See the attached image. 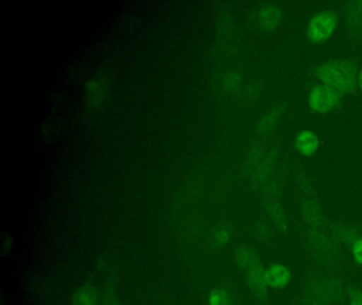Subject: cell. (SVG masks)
<instances>
[{
    "label": "cell",
    "instance_id": "12",
    "mask_svg": "<svg viewBox=\"0 0 362 305\" xmlns=\"http://www.w3.org/2000/svg\"><path fill=\"white\" fill-rule=\"evenodd\" d=\"M281 8L276 4H264L259 11L258 21L260 27L266 31H273L281 25Z\"/></svg>",
    "mask_w": 362,
    "mask_h": 305
},
{
    "label": "cell",
    "instance_id": "21",
    "mask_svg": "<svg viewBox=\"0 0 362 305\" xmlns=\"http://www.w3.org/2000/svg\"><path fill=\"white\" fill-rule=\"evenodd\" d=\"M346 305H362V289L357 287L347 288Z\"/></svg>",
    "mask_w": 362,
    "mask_h": 305
},
{
    "label": "cell",
    "instance_id": "6",
    "mask_svg": "<svg viewBox=\"0 0 362 305\" xmlns=\"http://www.w3.org/2000/svg\"><path fill=\"white\" fill-rule=\"evenodd\" d=\"M341 93L332 87L325 84L317 85L309 93L308 103L313 112L327 114L338 105Z\"/></svg>",
    "mask_w": 362,
    "mask_h": 305
},
{
    "label": "cell",
    "instance_id": "2",
    "mask_svg": "<svg viewBox=\"0 0 362 305\" xmlns=\"http://www.w3.org/2000/svg\"><path fill=\"white\" fill-rule=\"evenodd\" d=\"M315 76L323 84L338 90L341 95H349L358 85L357 67L346 59L328 61L315 68Z\"/></svg>",
    "mask_w": 362,
    "mask_h": 305
},
{
    "label": "cell",
    "instance_id": "23",
    "mask_svg": "<svg viewBox=\"0 0 362 305\" xmlns=\"http://www.w3.org/2000/svg\"><path fill=\"white\" fill-rule=\"evenodd\" d=\"M351 256L354 262L359 267H362V237L354 243L351 248Z\"/></svg>",
    "mask_w": 362,
    "mask_h": 305
},
{
    "label": "cell",
    "instance_id": "9",
    "mask_svg": "<svg viewBox=\"0 0 362 305\" xmlns=\"http://www.w3.org/2000/svg\"><path fill=\"white\" fill-rule=\"evenodd\" d=\"M266 275L271 289H284L289 285L292 280L291 269L281 263H274L267 267Z\"/></svg>",
    "mask_w": 362,
    "mask_h": 305
},
{
    "label": "cell",
    "instance_id": "27",
    "mask_svg": "<svg viewBox=\"0 0 362 305\" xmlns=\"http://www.w3.org/2000/svg\"><path fill=\"white\" fill-rule=\"evenodd\" d=\"M338 305H346V304H343V303H342V304H338Z\"/></svg>",
    "mask_w": 362,
    "mask_h": 305
},
{
    "label": "cell",
    "instance_id": "15",
    "mask_svg": "<svg viewBox=\"0 0 362 305\" xmlns=\"http://www.w3.org/2000/svg\"><path fill=\"white\" fill-rule=\"evenodd\" d=\"M347 25L351 31H358L362 28V1H351L347 4L346 11Z\"/></svg>",
    "mask_w": 362,
    "mask_h": 305
},
{
    "label": "cell",
    "instance_id": "3",
    "mask_svg": "<svg viewBox=\"0 0 362 305\" xmlns=\"http://www.w3.org/2000/svg\"><path fill=\"white\" fill-rule=\"evenodd\" d=\"M307 250L311 258L326 270H337L341 264L338 244L321 229L307 228L305 232Z\"/></svg>",
    "mask_w": 362,
    "mask_h": 305
},
{
    "label": "cell",
    "instance_id": "19",
    "mask_svg": "<svg viewBox=\"0 0 362 305\" xmlns=\"http://www.w3.org/2000/svg\"><path fill=\"white\" fill-rule=\"evenodd\" d=\"M209 305H234V298L226 288H217L209 294Z\"/></svg>",
    "mask_w": 362,
    "mask_h": 305
},
{
    "label": "cell",
    "instance_id": "14",
    "mask_svg": "<svg viewBox=\"0 0 362 305\" xmlns=\"http://www.w3.org/2000/svg\"><path fill=\"white\" fill-rule=\"evenodd\" d=\"M258 258H259V254L247 246H239L235 252V261H236L237 266L243 271H247Z\"/></svg>",
    "mask_w": 362,
    "mask_h": 305
},
{
    "label": "cell",
    "instance_id": "22",
    "mask_svg": "<svg viewBox=\"0 0 362 305\" xmlns=\"http://www.w3.org/2000/svg\"><path fill=\"white\" fill-rule=\"evenodd\" d=\"M230 233L228 229H218L213 237L214 244H215L216 246H219V247L220 246H224L228 241H230Z\"/></svg>",
    "mask_w": 362,
    "mask_h": 305
},
{
    "label": "cell",
    "instance_id": "25",
    "mask_svg": "<svg viewBox=\"0 0 362 305\" xmlns=\"http://www.w3.org/2000/svg\"><path fill=\"white\" fill-rule=\"evenodd\" d=\"M258 234H259L260 239H264V241H268L271 237L270 229H269L266 224L259 225Z\"/></svg>",
    "mask_w": 362,
    "mask_h": 305
},
{
    "label": "cell",
    "instance_id": "24",
    "mask_svg": "<svg viewBox=\"0 0 362 305\" xmlns=\"http://www.w3.org/2000/svg\"><path fill=\"white\" fill-rule=\"evenodd\" d=\"M223 84L228 90H235L240 84V76L234 72H230L224 78Z\"/></svg>",
    "mask_w": 362,
    "mask_h": 305
},
{
    "label": "cell",
    "instance_id": "18",
    "mask_svg": "<svg viewBox=\"0 0 362 305\" xmlns=\"http://www.w3.org/2000/svg\"><path fill=\"white\" fill-rule=\"evenodd\" d=\"M97 300V292L93 286H84L80 288L73 298L74 305H95Z\"/></svg>",
    "mask_w": 362,
    "mask_h": 305
},
{
    "label": "cell",
    "instance_id": "16",
    "mask_svg": "<svg viewBox=\"0 0 362 305\" xmlns=\"http://www.w3.org/2000/svg\"><path fill=\"white\" fill-rule=\"evenodd\" d=\"M88 101L93 106L100 105L105 93V82L100 78H93L86 83Z\"/></svg>",
    "mask_w": 362,
    "mask_h": 305
},
{
    "label": "cell",
    "instance_id": "1",
    "mask_svg": "<svg viewBox=\"0 0 362 305\" xmlns=\"http://www.w3.org/2000/svg\"><path fill=\"white\" fill-rule=\"evenodd\" d=\"M346 288L340 277L324 271H313L305 282L303 305L342 304Z\"/></svg>",
    "mask_w": 362,
    "mask_h": 305
},
{
    "label": "cell",
    "instance_id": "26",
    "mask_svg": "<svg viewBox=\"0 0 362 305\" xmlns=\"http://www.w3.org/2000/svg\"><path fill=\"white\" fill-rule=\"evenodd\" d=\"M358 86H359L360 90L362 92V68L359 73H358Z\"/></svg>",
    "mask_w": 362,
    "mask_h": 305
},
{
    "label": "cell",
    "instance_id": "17",
    "mask_svg": "<svg viewBox=\"0 0 362 305\" xmlns=\"http://www.w3.org/2000/svg\"><path fill=\"white\" fill-rule=\"evenodd\" d=\"M281 108H274V109L270 110V112H266L264 116L260 119L258 122V131L260 133H267L274 128L275 125L281 118Z\"/></svg>",
    "mask_w": 362,
    "mask_h": 305
},
{
    "label": "cell",
    "instance_id": "5",
    "mask_svg": "<svg viewBox=\"0 0 362 305\" xmlns=\"http://www.w3.org/2000/svg\"><path fill=\"white\" fill-rule=\"evenodd\" d=\"M337 21V14L332 11H323L315 15L307 27V37L313 44H322L334 33Z\"/></svg>",
    "mask_w": 362,
    "mask_h": 305
},
{
    "label": "cell",
    "instance_id": "20",
    "mask_svg": "<svg viewBox=\"0 0 362 305\" xmlns=\"http://www.w3.org/2000/svg\"><path fill=\"white\" fill-rule=\"evenodd\" d=\"M260 192L264 197V199L281 198V186L276 180L272 178L260 188Z\"/></svg>",
    "mask_w": 362,
    "mask_h": 305
},
{
    "label": "cell",
    "instance_id": "10",
    "mask_svg": "<svg viewBox=\"0 0 362 305\" xmlns=\"http://www.w3.org/2000/svg\"><path fill=\"white\" fill-rule=\"evenodd\" d=\"M264 210L271 224L281 231L287 232L288 218L281 198L264 199Z\"/></svg>",
    "mask_w": 362,
    "mask_h": 305
},
{
    "label": "cell",
    "instance_id": "4",
    "mask_svg": "<svg viewBox=\"0 0 362 305\" xmlns=\"http://www.w3.org/2000/svg\"><path fill=\"white\" fill-rule=\"evenodd\" d=\"M276 162V154L271 146L267 144L255 146L247 159V173L252 184L262 188L269 180L272 179Z\"/></svg>",
    "mask_w": 362,
    "mask_h": 305
},
{
    "label": "cell",
    "instance_id": "7",
    "mask_svg": "<svg viewBox=\"0 0 362 305\" xmlns=\"http://www.w3.org/2000/svg\"><path fill=\"white\" fill-rule=\"evenodd\" d=\"M267 267L264 266L262 258H257L249 269L247 273V283L250 292L254 294L259 302L264 303L268 300L269 287L266 275Z\"/></svg>",
    "mask_w": 362,
    "mask_h": 305
},
{
    "label": "cell",
    "instance_id": "8",
    "mask_svg": "<svg viewBox=\"0 0 362 305\" xmlns=\"http://www.w3.org/2000/svg\"><path fill=\"white\" fill-rule=\"evenodd\" d=\"M300 215L306 224L307 228L321 229L325 226V216L320 203L308 197L300 205Z\"/></svg>",
    "mask_w": 362,
    "mask_h": 305
},
{
    "label": "cell",
    "instance_id": "11",
    "mask_svg": "<svg viewBox=\"0 0 362 305\" xmlns=\"http://www.w3.org/2000/svg\"><path fill=\"white\" fill-rule=\"evenodd\" d=\"M329 235L338 245L351 248L357 239L362 237L361 233L355 227L341 222H334L329 225Z\"/></svg>",
    "mask_w": 362,
    "mask_h": 305
},
{
    "label": "cell",
    "instance_id": "13",
    "mask_svg": "<svg viewBox=\"0 0 362 305\" xmlns=\"http://www.w3.org/2000/svg\"><path fill=\"white\" fill-rule=\"evenodd\" d=\"M296 146L303 156H311L319 148V138L311 131H303L296 136Z\"/></svg>",
    "mask_w": 362,
    "mask_h": 305
}]
</instances>
